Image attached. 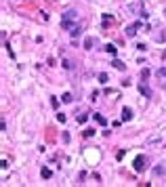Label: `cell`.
<instances>
[{
	"instance_id": "obj_20",
	"label": "cell",
	"mask_w": 166,
	"mask_h": 187,
	"mask_svg": "<svg viewBox=\"0 0 166 187\" xmlns=\"http://www.w3.org/2000/svg\"><path fill=\"white\" fill-rule=\"evenodd\" d=\"M97 78H99V82H107V74H105V71H101Z\"/></svg>"
},
{
	"instance_id": "obj_5",
	"label": "cell",
	"mask_w": 166,
	"mask_h": 187,
	"mask_svg": "<svg viewBox=\"0 0 166 187\" xmlns=\"http://www.w3.org/2000/svg\"><path fill=\"white\" fill-rule=\"evenodd\" d=\"M86 120H88V116H86V109H80V116L76 114V122H78V124H84Z\"/></svg>"
},
{
	"instance_id": "obj_18",
	"label": "cell",
	"mask_w": 166,
	"mask_h": 187,
	"mask_svg": "<svg viewBox=\"0 0 166 187\" xmlns=\"http://www.w3.org/2000/svg\"><path fill=\"white\" fill-rule=\"evenodd\" d=\"M156 74H158V78H166V67H160Z\"/></svg>"
},
{
	"instance_id": "obj_15",
	"label": "cell",
	"mask_w": 166,
	"mask_h": 187,
	"mask_svg": "<svg viewBox=\"0 0 166 187\" xmlns=\"http://www.w3.org/2000/svg\"><path fill=\"white\" fill-rule=\"evenodd\" d=\"M93 44H95L93 38H86V40H84V48H93Z\"/></svg>"
},
{
	"instance_id": "obj_7",
	"label": "cell",
	"mask_w": 166,
	"mask_h": 187,
	"mask_svg": "<svg viewBox=\"0 0 166 187\" xmlns=\"http://www.w3.org/2000/svg\"><path fill=\"white\" fill-rule=\"evenodd\" d=\"M139 91H141V95H145L147 99H152V91H149L147 84H139Z\"/></svg>"
},
{
	"instance_id": "obj_3",
	"label": "cell",
	"mask_w": 166,
	"mask_h": 187,
	"mask_svg": "<svg viewBox=\"0 0 166 187\" xmlns=\"http://www.w3.org/2000/svg\"><path fill=\"white\" fill-rule=\"evenodd\" d=\"M126 11L131 13V15H141V13H143V2H141V0H135L132 4L126 6Z\"/></svg>"
},
{
	"instance_id": "obj_9",
	"label": "cell",
	"mask_w": 166,
	"mask_h": 187,
	"mask_svg": "<svg viewBox=\"0 0 166 187\" xmlns=\"http://www.w3.org/2000/svg\"><path fill=\"white\" fill-rule=\"evenodd\" d=\"M93 118H95L101 126H107V118H105V116H101V114H93Z\"/></svg>"
},
{
	"instance_id": "obj_12",
	"label": "cell",
	"mask_w": 166,
	"mask_h": 187,
	"mask_svg": "<svg viewBox=\"0 0 166 187\" xmlns=\"http://www.w3.org/2000/svg\"><path fill=\"white\" fill-rule=\"evenodd\" d=\"M105 51L109 53V55H111V57H116V53H118V48L114 47V44H107V47H105Z\"/></svg>"
},
{
	"instance_id": "obj_1",
	"label": "cell",
	"mask_w": 166,
	"mask_h": 187,
	"mask_svg": "<svg viewBox=\"0 0 166 187\" xmlns=\"http://www.w3.org/2000/svg\"><path fill=\"white\" fill-rule=\"evenodd\" d=\"M78 9H67V11L61 15V27L63 30H71L74 27V21H78Z\"/></svg>"
},
{
	"instance_id": "obj_10",
	"label": "cell",
	"mask_w": 166,
	"mask_h": 187,
	"mask_svg": "<svg viewBox=\"0 0 166 187\" xmlns=\"http://www.w3.org/2000/svg\"><path fill=\"white\" fill-rule=\"evenodd\" d=\"M111 65H114L116 70H120V71H124V70H126V65H124V63H122L120 59H114V61H111Z\"/></svg>"
},
{
	"instance_id": "obj_24",
	"label": "cell",
	"mask_w": 166,
	"mask_h": 187,
	"mask_svg": "<svg viewBox=\"0 0 166 187\" xmlns=\"http://www.w3.org/2000/svg\"><path fill=\"white\" fill-rule=\"evenodd\" d=\"M51 105H53V107H57V105H59V101H57L55 97H51Z\"/></svg>"
},
{
	"instance_id": "obj_14",
	"label": "cell",
	"mask_w": 166,
	"mask_h": 187,
	"mask_svg": "<svg viewBox=\"0 0 166 187\" xmlns=\"http://www.w3.org/2000/svg\"><path fill=\"white\" fill-rule=\"evenodd\" d=\"M40 175H42V179H51V175H53V173H51L48 168H42V170H40Z\"/></svg>"
},
{
	"instance_id": "obj_8",
	"label": "cell",
	"mask_w": 166,
	"mask_h": 187,
	"mask_svg": "<svg viewBox=\"0 0 166 187\" xmlns=\"http://www.w3.org/2000/svg\"><path fill=\"white\" fill-rule=\"evenodd\" d=\"M154 177H164V166L162 164H156L154 166Z\"/></svg>"
},
{
	"instance_id": "obj_21",
	"label": "cell",
	"mask_w": 166,
	"mask_h": 187,
	"mask_svg": "<svg viewBox=\"0 0 166 187\" xmlns=\"http://www.w3.org/2000/svg\"><path fill=\"white\" fill-rule=\"evenodd\" d=\"M93 135H95V130H93V128H86V130H84V137H93Z\"/></svg>"
},
{
	"instance_id": "obj_2",
	"label": "cell",
	"mask_w": 166,
	"mask_h": 187,
	"mask_svg": "<svg viewBox=\"0 0 166 187\" xmlns=\"http://www.w3.org/2000/svg\"><path fill=\"white\" fill-rule=\"evenodd\" d=\"M141 21H135V23L126 25V30H124V34H126V38H135L137 36V32H139V27H141Z\"/></svg>"
},
{
	"instance_id": "obj_11",
	"label": "cell",
	"mask_w": 166,
	"mask_h": 187,
	"mask_svg": "<svg viewBox=\"0 0 166 187\" xmlns=\"http://www.w3.org/2000/svg\"><path fill=\"white\" fill-rule=\"evenodd\" d=\"M80 32H82V27H80V25H74V27H71V30H70L71 38H76V36H80Z\"/></svg>"
},
{
	"instance_id": "obj_17",
	"label": "cell",
	"mask_w": 166,
	"mask_h": 187,
	"mask_svg": "<svg viewBox=\"0 0 166 187\" xmlns=\"http://www.w3.org/2000/svg\"><path fill=\"white\" fill-rule=\"evenodd\" d=\"M109 21H114V19H111V15H103V27H107Z\"/></svg>"
},
{
	"instance_id": "obj_22",
	"label": "cell",
	"mask_w": 166,
	"mask_h": 187,
	"mask_svg": "<svg viewBox=\"0 0 166 187\" xmlns=\"http://www.w3.org/2000/svg\"><path fill=\"white\" fill-rule=\"evenodd\" d=\"M139 17H141V21H143V19H147V17H149V13H147V11H145V9H143V13H141V15H139Z\"/></svg>"
},
{
	"instance_id": "obj_27",
	"label": "cell",
	"mask_w": 166,
	"mask_h": 187,
	"mask_svg": "<svg viewBox=\"0 0 166 187\" xmlns=\"http://www.w3.org/2000/svg\"><path fill=\"white\" fill-rule=\"evenodd\" d=\"M164 15H166V11H164Z\"/></svg>"
},
{
	"instance_id": "obj_13",
	"label": "cell",
	"mask_w": 166,
	"mask_h": 187,
	"mask_svg": "<svg viewBox=\"0 0 166 187\" xmlns=\"http://www.w3.org/2000/svg\"><path fill=\"white\" fill-rule=\"evenodd\" d=\"M154 40H156V42H164V40H166L164 32H162V34H160V32H156V34H154Z\"/></svg>"
},
{
	"instance_id": "obj_4",
	"label": "cell",
	"mask_w": 166,
	"mask_h": 187,
	"mask_svg": "<svg viewBox=\"0 0 166 187\" xmlns=\"http://www.w3.org/2000/svg\"><path fill=\"white\" fill-rule=\"evenodd\" d=\"M132 166H135L137 173H143V170H145V156H137L135 162H132Z\"/></svg>"
},
{
	"instance_id": "obj_23",
	"label": "cell",
	"mask_w": 166,
	"mask_h": 187,
	"mask_svg": "<svg viewBox=\"0 0 166 187\" xmlns=\"http://www.w3.org/2000/svg\"><path fill=\"white\" fill-rule=\"evenodd\" d=\"M141 76H143V80H145V78L149 76V70H147V67H145V70H141Z\"/></svg>"
},
{
	"instance_id": "obj_16",
	"label": "cell",
	"mask_w": 166,
	"mask_h": 187,
	"mask_svg": "<svg viewBox=\"0 0 166 187\" xmlns=\"http://www.w3.org/2000/svg\"><path fill=\"white\" fill-rule=\"evenodd\" d=\"M61 101H63V103H71L74 99H71V95H70V93H65L63 97H61Z\"/></svg>"
},
{
	"instance_id": "obj_26",
	"label": "cell",
	"mask_w": 166,
	"mask_h": 187,
	"mask_svg": "<svg viewBox=\"0 0 166 187\" xmlns=\"http://www.w3.org/2000/svg\"><path fill=\"white\" fill-rule=\"evenodd\" d=\"M57 120H59V122H65V114H57Z\"/></svg>"
},
{
	"instance_id": "obj_6",
	"label": "cell",
	"mask_w": 166,
	"mask_h": 187,
	"mask_svg": "<svg viewBox=\"0 0 166 187\" xmlns=\"http://www.w3.org/2000/svg\"><path fill=\"white\" fill-rule=\"evenodd\" d=\"M131 118H132V109H131V107H124V109H122V120L128 122Z\"/></svg>"
},
{
	"instance_id": "obj_25",
	"label": "cell",
	"mask_w": 166,
	"mask_h": 187,
	"mask_svg": "<svg viewBox=\"0 0 166 187\" xmlns=\"http://www.w3.org/2000/svg\"><path fill=\"white\" fill-rule=\"evenodd\" d=\"M63 143H70V132H63Z\"/></svg>"
},
{
	"instance_id": "obj_19",
	"label": "cell",
	"mask_w": 166,
	"mask_h": 187,
	"mask_svg": "<svg viewBox=\"0 0 166 187\" xmlns=\"http://www.w3.org/2000/svg\"><path fill=\"white\" fill-rule=\"evenodd\" d=\"M63 67H65V70H71V67H74V63H71L70 59H65V61H63Z\"/></svg>"
}]
</instances>
